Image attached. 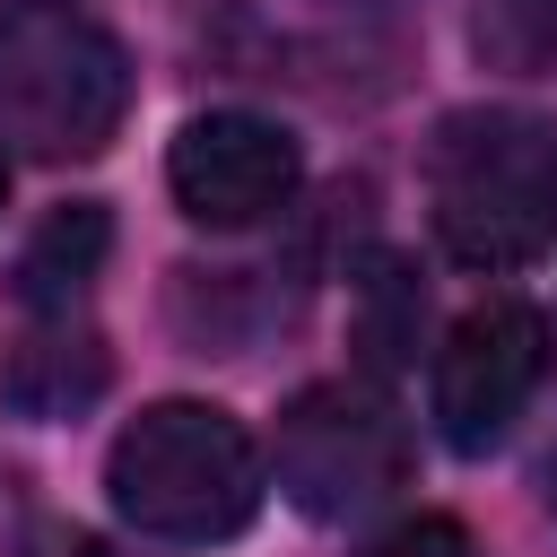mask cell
I'll return each instance as SVG.
<instances>
[{
	"instance_id": "1",
	"label": "cell",
	"mask_w": 557,
	"mask_h": 557,
	"mask_svg": "<svg viewBox=\"0 0 557 557\" xmlns=\"http://www.w3.org/2000/svg\"><path fill=\"white\" fill-rule=\"evenodd\" d=\"M426 218L461 270H522L557 244V131L513 104L444 113L426 139Z\"/></svg>"
},
{
	"instance_id": "2",
	"label": "cell",
	"mask_w": 557,
	"mask_h": 557,
	"mask_svg": "<svg viewBox=\"0 0 557 557\" xmlns=\"http://www.w3.org/2000/svg\"><path fill=\"white\" fill-rule=\"evenodd\" d=\"M261 444L244 435L235 409L218 400H157L139 409L113 453H104V496L139 540H174V548H209L235 540L261 513Z\"/></svg>"
},
{
	"instance_id": "3",
	"label": "cell",
	"mask_w": 557,
	"mask_h": 557,
	"mask_svg": "<svg viewBox=\"0 0 557 557\" xmlns=\"http://www.w3.org/2000/svg\"><path fill=\"white\" fill-rule=\"evenodd\" d=\"M131 113V52L70 0H26L0 17V139L70 165L104 157Z\"/></svg>"
},
{
	"instance_id": "4",
	"label": "cell",
	"mask_w": 557,
	"mask_h": 557,
	"mask_svg": "<svg viewBox=\"0 0 557 557\" xmlns=\"http://www.w3.org/2000/svg\"><path fill=\"white\" fill-rule=\"evenodd\" d=\"M409 479V435L366 383H305L278 409V496L313 522H357Z\"/></svg>"
},
{
	"instance_id": "5",
	"label": "cell",
	"mask_w": 557,
	"mask_h": 557,
	"mask_svg": "<svg viewBox=\"0 0 557 557\" xmlns=\"http://www.w3.org/2000/svg\"><path fill=\"white\" fill-rule=\"evenodd\" d=\"M548 383V322L540 305L522 296H496V305H470L444 348H435V383H426V409H435V435L453 453H487L513 435V418L540 400Z\"/></svg>"
},
{
	"instance_id": "6",
	"label": "cell",
	"mask_w": 557,
	"mask_h": 557,
	"mask_svg": "<svg viewBox=\"0 0 557 557\" xmlns=\"http://www.w3.org/2000/svg\"><path fill=\"white\" fill-rule=\"evenodd\" d=\"M296 183H305V148L270 122V113H191L183 131H174V148H165V191H174V209L191 218V226H218V235H235V226H261V218H278L287 200H296Z\"/></svg>"
},
{
	"instance_id": "7",
	"label": "cell",
	"mask_w": 557,
	"mask_h": 557,
	"mask_svg": "<svg viewBox=\"0 0 557 557\" xmlns=\"http://www.w3.org/2000/svg\"><path fill=\"white\" fill-rule=\"evenodd\" d=\"M104 383H113V348L78 313H26V331L0 339V400L35 426L78 418L87 400H104Z\"/></svg>"
},
{
	"instance_id": "8",
	"label": "cell",
	"mask_w": 557,
	"mask_h": 557,
	"mask_svg": "<svg viewBox=\"0 0 557 557\" xmlns=\"http://www.w3.org/2000/svg\"><path fill=\"white\" fill-rule=\"evenodd\" d=\"M104 252H113V218L96 200H61L17 252V305L26 313H78L96 270H104Z\"/></svg>"
},
{
	"instance_id": "9",
	"label": "cell",
	"mask_w": 557,
	"mask_h": 557,
	"mask_svg": "<svg viewBox=\"0 0 557 557\" xmlns=\"http://www.w3.org/2000/svg\"><path fill=\"white\" fill-rule=\"evenodd\" d=\"M470 44H479L487 70L531 78V70L557 61V0H487V9L470 17Z\"/></svg>"
},
{
	"instance_id": "10",
	"label": "cell",
	"mask_w": 557,
	"mask_h": 557,
	"mask_svg": "<svg viewBox=\"0 0 557 557\" xmlns=\"http://www.w3.org/2000/svg\"><path fill=\"white\" fill-rule=\"evenodd\" d=\"M366 557H479V548H470V531H461V522L426 513V522H400L392 540H374Z\"/></svg>"
},
{
	"instance_id": "11",
	"label": "cell",
	"mask_w": 557,
	"mask_h": 557,
	"mask_svg": "<svg viewBox=\"0 0 557 557\" xmlns=\"http://www.w3.org/2000/svg\"><path fill=\"white\" fill-rule=\"evenodd\" d=\"M531 479H540V505L557 513V426H548V444H540V461H531Z\"/></svg>"
},
{
	"instance_id": "12",
	"label": "cell",
	"mask_w": 557,
	"mask_h": 557,
	"mask_svg": "<svg viewBox=\"0 0 557 557\" xmlns=\"http://www.w3.org/2000/svg\"><path fill=\"white\" fill-rule=\"evenodd\" d=\"M0 200H9V165H0Z\"/></svg>"
}]
</instances>
